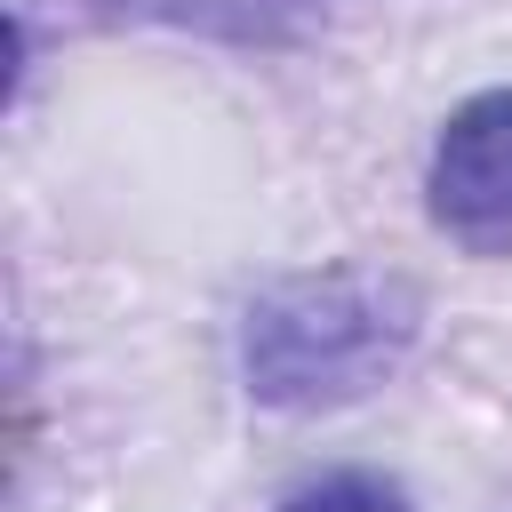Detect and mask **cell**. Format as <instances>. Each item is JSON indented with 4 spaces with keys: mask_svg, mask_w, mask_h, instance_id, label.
Instances as JSON below:
<instances>
[{
    "mask_svg": "<svg viewBox=\"0 0 512 512\" xmlns=\"http://www.w3.org/2000/svg\"><path fill=\"white\" fill-rule=\"evenodd\" d=\"M416 336V296L376 272H304L248 312V392L272 408H328L368 392Z\"/></svg>",
    "mask_w": 512,
    "mask_h": 512,
    "instance_id": "obj_1",
    "label": "cell"
},
{
    "mask_svg": "<svg viewBox=\"0 0 512 512\" xmlns=\"http://www.w3.org/2000/svg\"><path fill=\"white\" fill-rule=\"evenodd\" d=\"M312 8L320 0H104V16H168V24H200V32H240V40H272Z\"/></svg>",
    "mask_w": 512,
    "mask_h": 512,
    "instance_id": "obj_3",
    "label": "cell"
},
{
    "mask_svg": "<svg viewBox=\"0 0 512 512\" xmlns=\"http://www.w3.org/2000/svg\"><path fill=\"white\" fill-rule=\"evenodd\" d=\"M432 224L472 256H512V88L472 96L440 128Z\"/></svg>",
    "mask_w": 512,
    "mask_h": 512,
    "instance_id": "obj_2",
    "label": "cell"
},
{
    "mask_svg": "<svg viewBox=\"0 0 512 512\" xmlns=\"http://www.w3.org/2000/svg\"><path fill=\"white\" fill-rule=\"evenodd\" d=\"M280 512H408V496L392 480H376V472H328V480L296 488Z\"/></svg>",
    "mask_w": 512,
    "mask_h": 512,
    "instance_id": "obj_4",
    "label": "cell"
}]
</instances>
